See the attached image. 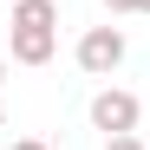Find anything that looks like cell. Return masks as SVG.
Listing matches in <instances>:
<instances>
[{"label":"cell","mask_w":150,"mask_h":150,"mask_svg":"<svg viewBox=\"0 0 150 150\" xmlns=\"http://www.w3.org/2000/svg\"><path fill=\"white\" fill-rule=\"evenodd\" d=\"M137 13H150V0H137Z\"/></svg>","instance_id":"9c48e42d"},{"label":"cell","mask_w":150,"mask_h":150,"mask_svg":"<svg viewBox=\"0 0 150 150\" xmlns=\"http://www.w3.org/2000/svg\"><path fill=\"white\" fill-rule=\"evenodd\" d=\"M0 91H7V59H0Z\"/></svg>","instance_id":"52a82bcc"},{"label":"cell","mask_w":150,"mask_h":150,"mask_svg":"<svg viewBox=\"0 0 150 150\" xmlns=\"http://www.w3.org/2000/svg\"><path fill=\"white\" fill-rule=\"evenodd\" d=\"M91 131H105V137H124V131H137V117H144V98L137 91H124V85H105L91 98Z\"/></svg>","instance_id":"7a4b0ae2"},{"label":"cell","mask_w":150,"mask_h":150,"mask_svg":"<svg viewBox=\"0 0 150 150\" xmlns=\"http://www.w3.org/2000/svg\"><path fill=\"white\" fill-rule=\"evenodd\" d=\"M105 13H137V0H105Z\"/></svg>","instance_id":"8992f818"},{"label":"cell","mask_w":150,"mask_h":150,"mask_svg":"<svg viewBox=\"0 0 150 150\" xmlns=\"http://www.w3.org/2000/svg\"><path fill=\"white\" fill-rule=\"evenodd\" d=\"M7 150H52V144H39V137H13Z\"/></svg>","instance_id":"5b68a950"},{"label":"cell","mask_w":150,"mask_h":150,"mask_svg":"<svg viewBox=\"0 0 150 150\" xmlns=\"http://www.w3.org/2000/svg\"><path fill=\"white\" fill-rule=\"evenodd\" d=\"M105 150H144V144H137V131H124V137H105Z\"/></svg>","instance_id":"277c9868"},{"label":"cell","mask_w":150,"mask_h":150,"mask_svg":"<svg viewBox=\"0 0 150 150\" xmlns=\"http://www.w3.org/2000/svg\"><path fill=\"white\" fill-rule=\"evenodd\" d=\"M0 131H7V105H0Z\"/></svg>","instance_id":"ba28073f"},{"label":"cell","mask_w":150,"mask_h":150,"mask_svg":"<svg viewBox=\"0 0 150 150\" xmlns=\"http://www.w3.org/2000/svg\"><path fill=\"white\" fill-rule=\"evenodd\" d=\"M72 59H79V72H91V79H111L124 65V33L117 26H85L79 46H72Z\"/></svg>","instance_id":"3957f363"},{"label":"cell","mask_w":150,"mask_h":150,"mask_svg":"<svg viewBox=\"0 0 150 150\" xmlns=\"http://www.w3.org/2000/svg\"><path fill=\"white\" fill-rule=\"evenodd\" d=\"M59 52V0H13L7 13V59L13 65H46Z\"/></svg>","instance_id":"6da1fadb"}]
</instances>
